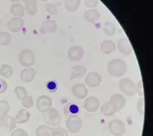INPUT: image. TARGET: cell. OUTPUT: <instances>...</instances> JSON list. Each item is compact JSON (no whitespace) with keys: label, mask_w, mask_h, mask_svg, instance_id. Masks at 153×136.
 Masks as SVG:
<instances>
[{"label":"cell","mask_w":153,"mask_h":136,"mask_svg":"<svg viewBox=\"0 0 153 136\" xmlns=\"http://www.w3.org/2000/svg\"><path fill=\"white\" fill-rule=\"evenodd\" d=\"M107 70L110 76L121 77L127 72V65L121 59H113L108 63Z\"/></svg>","instance_id":"cell-1"},{"label":"cell","mask_w":153,"mask_h":136,"mask_svg":"<svg viewBox=\"0 0 153 136\" xmlns=\"http://www.w3.org/2000/svg\"><path fill=\"white\" fill-rule=\"evenodd\" d=\"M42 117L46 124L50 126H58L61 122V114L55 108H51L47 112L44 113Z\"/></svg>","instance_id":"cell-2"},{"label":"cell","mask_w":153,"mask_h":136,"mask_svg":"<svg viewBox=\"0 0 153 136\" xmlns=\"http://www.w3.org/2000/svg\"><path fill=\"white\" fill-rule=\"evenodd\" d=\"M19 61L24 67H30L35 63L36 57L34 53L28 48L23 49L19 55Z\"/></svg>","instance_id":"cell-3"},{"label":"cell","mask_w":153,"mask_h":136,"mask_svg":"<svg viewBox=\"0 0 153 136\" xmlns=\"http://www.w3.org/2000/svg\"><path fill=\"white\" fill-rule=\"evenodd\" d=\"M135 83L129 78H123L119 82V89L128 96H134L135 93Z\"/></svg>","instance_id":"cell-4"},{"label":"cell","mask_w":153,"mask_h":136,"mask_svg":"<svg viewBox=\"0 0 153 136\" xmlns=\"http://www.w3.org/2000/svg\"><path fill=\"white\" fill-rule=\"evenodd\" d=\"M66 125L68 131L72 134L77 133L80 131L83 126V121L78 115L72 116L68 117L66 121Z\"/></svg>","instance_id":"cell-5"},{"label":"cell","mask_w":153,"mask_h":136,"mask_svg":"<svg viewBox=\"0 0 153 136\" xmlns=\"http://www.w3.org/2000/svg\"><path fill=\"white\" fill-rule=\"evenodd\" d=\"M108 130L114 136H122L126 132V127L123 121L120 119H114L110 121Z\"/></svg>","instance_id":"cell-6"},{"label":"cell","mask_w":153,"mask_h":136,"mask_svg":"<svg viewBox=\"0 0 153 136\" xmlns=\"http://www.w3.org/2000/svg\"><path fill=\"white\" fill-rule=\"evenodd\" d=\"M52 105V100L46 95L40 96L36 101V107L42 113H45L49 110Z\"/></svg>","instance_id":"cell-7"},{"label":"cell","mask_w":153,"mask_h":136,"mask_svg":"<svg viewBox=\"0 0 153 136\" xmlns=\"http://www.w3.org/2000/svg\"><path fill=\"white\" fill-rule=\"evenodd\" d=\"M100 107V101L98 98L90 96L86 98L84 102V109L88 112H96Z\"/></svg>","instance_id":"cell-8"},{"label":"cell","mask_w":153,"mask_h":136,"mask_svg":"<svg viewBox=\"0 0 153 136\" xmlns=\"http://www.w3.org/2000/svg\"><path fill=\"white\" fill-rule=\"evenodd\" d=\"M109 101L114 107L117 113L120 112L121 110H122L126 105V100L124 97L119 93L113 94L111 96Z\"/></svg>","instance_id":"cell-9"},{"label":"cell","mask_w":153,"mask_h":136,"mask_svg":"<svg viewBox=\"0 0 153 136\" xmlns=\"http://www.w3.org/2000/svg\"><path fill=\"white\" fill-rule=\"evenodd\" d=\"M84 55L83 48L79 45L71 47L68 51V56L71 61H76L80 60Z\"/></svg>","instance_id":"cell-10"},{"label":"cell","mask_w":153,"mask_h":136,"mask_svg":"<svg viewBox=\"0 0 153 136\" xmlns=\"http://www.w3.org/2000/svg\"><path fill=\"white\" fill-rule=\"evenodd\" d=\"M102 82V77L96 72L88 73L85 77V83L89 87H97Z\"/></svg>","instance_id":"cell-11"},{"label":"cell","mask_w":153,"mask_h":136,"mask_svg":"<svg viewBox=\"0 0 153 136\" xmlns=\"http://www.w3.org/2000/svg\"><path fill=\"white\" fill-rule=\"evenodd\" d=\"M24 25L25 22L23 19L20 17H13L8 22V28L12 32L17 33L22 30Z\"/></svg>","instance_id":"cell-12"},{"label":"cell","mask_w":153,"mask_h":136,"mask_svg":"<svg viewBox=\"0 0 153 136\" xmlns=\"http://www.w3.org/2000/svg\"><path fill=\"white\" fill-rule=\"evenodd\" d=\"M119 52L125 56H128L132 52V48L129 40L126 38H121L117 44Z\"/></svg>","instance_id":"cell-13"},{"label":"cell","mask_w":153,"mask_h":136,"mask_svg":"<svg viewBox=\"0 0 153 136\" xmlns=\"http://www.w3.org/2000/svg\"><path fill=\"white\" fill-rule=\"evenodd\" d=\"M73 94L79 100H83L88 96V90L86 86L82 83H76L72 86Z\"/></svg>","instance_id":"cell-14"},{"label":"cell","mask_w":153,"mask_h":136,"mask_svg":"<svg viewBox=\"0 0 153 136\" xmlns=\"http://www.w3.org/2000/svg\"><path fill=\"white\" fill-rule=\"evenodd\" d=\"M57 30V23L55 20H47L44 21L40 27V32L42 34L54 33Z\"/></svg>","instance_id":"cell-15"},{"label":"cell","mask_w":153,"mask_h":136,"mask_svg":"<svg viewBox=\"0 0 153 136\" xmlns=\"http://www.w3.org/2000/svg\"><path fill=\"white\" fill-rule=\"evenodd\" d=\"M36 74V71L34 68H27L24 69L20 73V77L21 80L26 83H29L33 80Z\"/></svg>","instance_id":"cell-16"},{"label":"cell","mask_w":153,"mask_h":136,"mask_svg":"<svg viewBox=\"0 0 153 136\" xmlns=\"http://www.w3.org/2000/svg\"><path fill=\"white\" fill-rule=\"evenodd\" d=\"M25 9L30 16H35L38 10L37 0H23Z\"/></svg>","instance_id":"cell-17"},{"label":"cell","mask_w":153,"mask_h":136,"mask_svg":"<svg viewBox=\"0 0 153 136\" xmlns=\"http://www.w3.org/2000/svg\"><path fill=\"white\" fill-rule=\"evenodd\" d=\"M17 122L14 117L10 115H6L1 120V126L5 128L7 132H11L16 126Z\"/></svg>","instance_id":"cell-18"},{"label":"cell","mask_w":153,"mask_h":136,"mask_svg":"<svg viewBox=\"0 0 153 136\" xmlns=\"http://www.w3.org/2000/svg\"><path fill=\"white\" fill-rule=\"evenodd\" d=\"M80 111L79 106L74 103H69L67 104L63 109L64 114L67 117L78 115Z\"/></svg>","instance_id":"cell-19"},{"label":"cell","mask_w":153,"mask_h":136,"mask_svg":"<svg viewBox=\"0 0 153 136\" xmlns=\"http://www.w3.org/2000/svg\"><path fill=\"white\" fill-rule=\"evenodd\" d=\"M87 72L86 68L82 65L74 66L71 69V79H79L86 75Z\"/></svg>","instance_id":"cell-20"},{"label":"cell","mask_w":153,"mask_h":136,"mask_svg":"<svg viewBox=\"0 0 153 136\" xmlns=\"http://www.w3.org/2000/svg\"><path fill=\"white\" fill-rule=\"evenodd\" d=\"M100 50L105 55H110L116 50V45L111 40H105L100 44Z\"/></svg>","instance_id":"cell-21"},{"label":"cell","mask_w":153,"mask_h":136,"mask_svg":"<svg viewBox=\"0 0 153 136\" xmlns=\"http://www.w3.org/2000/svg\"><path fill=\"white\" fill-rule=\"evenodd\" d=\"M100 14L95 9H90L86 10L84 14L85 19L90 23H94L100 19Z\"/></svg>","instance_id":"cell-22"},{"label":"cell","mask_w":153,"mask_h":136,"mask_svg":"<svg viewBox=\"0 0 153 136\" xmlns=\"http://www.w3.org/2000/svg\"><path fill=\"white\" fill-rule=\"evenodd\" d=\"M10 12L11 14L14 16V17H23L25 14V7L19 3H15L12 4L10 8Z\"/></svg>","instance_id":"cell-23"},{"label":"cell","mask_w":153,"mask_h":136,"mask_svg":"<svg viewBox=\"0 0 153 136\" xmlns=\"http://www.w3.org/2000/svg\"><path fill=\"white\" fill-rule=\"evenodd\" d=\"M30 117V114L28 111L26 109H23L19 111V112L15 117V120L17 123L19 124H23L28 121Z\"/></svg>","instance_id":"cell-24"},{"label":"cell","mask_w":153,"mask_h":136,"mask_svg":"<svg viewBox=\"0 0 153 136\" xmlns=\"http://www.w3.org/2000/svg\"><path fill=\"white\" fill-rule=\"evenodd\" d=\"M53 129L49 126L39 125L36 130L37 136H53Z\"/></svg>","instance_id":"cell-25"},{"label":"cell","mask_w":153,"mask_h":136,"mask_svg":"<svg viewBox=\"0 0 153 136\" xmlns=\"http://www.w3.org/2000/svg\"><path fill=\"white\" fill-rule=\"evenodd\" d=\"M100 111L102 113L107 117L112 116L117 113L115 109H114V107L109 101L105 103L100 108Z\"/></svg>","instance_id":"cell-26"},{"label":"cell","mask_w":153,"mask_h":136,"mask_svg":"<svg viewBox=\"0 0 153 136\" xmlns=\"http://www.w3.org/2000/svg\"><path fill=\"white\" fill-rule=\"evenodd\" d=\"M81 4V0H65V7L69 12L77 10Z\"/></svg>","instance_id":"cell-27"},{"label":"cell","mask_w":153,"mask_h":136,"mask_svg":"<svg viewBox=\"0 0 153 136\" xmlns=\"http://www.w3.org/2000/svg\"><path fill=\"white\" fill-rule=\"evenodd\" d=\"M14 73V71L11 66L7 64H4L0 68V76L6 79L11 77Z\"/></svg>","instance_id":"cell-28"},{"label":"cell","mask_w":153,"mask_h":136,"mask_svg":"<svg viewBox=\"0 0 153 136\" xmlns=\"http://www.w3.org/2000/svg\"><path fill=\"white\" fill-rule=\"evenodd\" d=\"M12 41V35L6 31H0V45H9Z\"/></svg>","instance_id":"cell-29"},{"label":"cell","mask_w":153,"mask_h":136,"mask_svg":"<svg viewBox=\"0 0 153 136\" xmlns=\"http://www.w3.org/2000/svg\"><path fill=\"white\" fill-rule=\"evenodd\" d=\"M9 110L10 106L7 101L4 100L0 101V121L7 115Z\"/></svg>","instance_id":"cell-30"},{"label":"cell","mask_w":153,"mask_h":136,"mask_svg":"<svg viewBox=\"0 0 153 136\" xmlns=\"http://www.w3.org/2000/svg\"><path fill=\"white\" fill-rule=\"evenodd\" d=\"M104 33L108 36H113L115 33L116 27L114 23L110 22H106L104 25Z\"/></svg>","instance_id":"cell-31"},{"label":"cell","mask_w":153,"mask_h":136,"mask_svg":"<svg viewBox=\"0 0 153 136\" xmlns=\"http://www.w3.org/2000/svg\"><path fill=\"white\" fill-rule=\"evenodd\" d=\"M20 101H21L22 106L27 109L31 108L34 106L33 98L30 96L27 95L25 96L22 99H21Z\"/></svg>","instance_id":"cell-32"},{"label":"cell","mask_w":153,"mask_h":136,"mask_svg":"<svg viewBox=\"0 0 153 136\" xmlns=\"http://www.w3.org/2000/svg\"><path fill=\"white\" fill-rule=\"evenodd\" d=\"M14 92L19 100H20L23 97L28 95V92L27 90L22 86H17L15 88Z\"/></svg>","instance_id":"cell-33"},{"label":"cell","mask_w":153,"mask_h":136,"mask_svg":"<svg viewBox=\"0 0 153 136\" xmlns=\"http://www.w3.org/2000/svg\"><path fill=\"white\" fill-rule=\"evenodd\" d=\"M53 136H69L68 130L62 127H56L53 129Z\"/></svg>","instance_id":"cell-34"},{"label":"cell","mask_w":153,"mask_h":136,"mask_svg":"<svg viewBox=\"0 0 153 136\" xmlns=\"http://www.w3.org/2000/svg\"><path fill=\"white\" fill-rule=\"evenodd\" d=\"M45 8L47 12L49 13V14L51 16H55L58 13L57 7L56 5L54 4L50 3H47L45 5Z\"/></svg>","instance_id":"cell-35"},{"label":"cell","mask_w":153,"mask_h":136,"mask_svg":"<svg viewBox=\"0 0 153 136\" xmlns=\"http://www.w3.org/2000/svg\"><path fill=\"white\" fill-rule=\"evenodd\" d=\"M137 109L138 112L142 115H144L145 113V102L144 99L142 98L138 101L137 104Z\"/></svg>","instance_id":"cell-36"},{"label":"cell","mask_w":153,"mask_h":136,"mask_svg":"<svg viewBox=\"0 0 153 136\" xmlns=\"http://www.w3.org/2000/svg\"><path fill=\"white\" fill-rule=\"evenodd\" d=\"M135 93L138 94L140 96H143V88L142 81L140 80L138 84L135 86Z\"/></svg>","instance_id":"cell-37"},{"label":"cell","mask_w":153,"mask_h":136,"mask_svg":"<svg viewBox=\"0 0 153 136\" xmlns=\"http://www.w3.org/2000/svg\"><path fill=\"white\" fill-rule=\"evenodd\" d=\"M10 136H28V133L22 129H17L12 132Z\"/></svg>","instance_id":"cell-38"},{"label":"cell","mask_w":153,"mask_h":136,"mask_svg":"<svg viewBox=\"0 0 153 136\" xmlns=\"http://www.w3.org/2000/svg\"><path fill=\"white\" fill-rule=\"evenodd\" d=\"M99 0H85V4L87 7L93 8L97 6Z\"/></svg>","instance_id":"cell-39"},{"label":"cell","mask_w":153,"mask_h":136,"mask_svg":"<svg viewBox=\"0 0 153 136\" xmlns=\"http://www.w3.org/2000/svg\"><path fill=\"white\" fill-rule=\"evenodd\" d=\"M7 89V83L3 79H0V94L5 92Z\"/></svg>","instance_id":"cell-40"},{"label":"cell","mask_w":153,"mask_h":136,"mask_svg":"<svg viewBox=\"0 0 153 136\" xmlns=\"http://www.w3.org/2000/svg\"><path fill=\"white\" fill-rule=\"evenodd\" d=\"M47 87L50 91H55L57 88V84L54 81H50L47 84Z\"/></svg>","instance_id":"cell-41"},{"label":"cell","mask_w":153,"mask_h":136,"mask_svg":"<svg viewBox=\"0 0 153 136\" xmlns=\"http://www.w3.org/2000/svg\"><path fill=\"white\" fill-rule=\"evenodd\" d=\"M9 1H12V2H14V3H16V2H19L20 0H9Z\"/></svg>","instance_id":"cell-42"},{"label":"cell","mask_w":153,"mask_h":136,"mask_svg":"<svg viewBox=\"0 0 153 136\" xmlns=\"http://www.w3.org/2000/svg\"><path fill=\"white\" fill-rule=\"evenodd\" d=\"M41 1L42 2H46V1H48V0H41Z\"/></svg>","instance_id":"cell-43"},{"label":"cell","mask_w":153,"mask_h":136,"mask_svg":"<svg viewBox=\"0 0 153 136\" xmlns=\"http://www.w3.org/2000/svg\"><path fill=\"white\" fill-rule=\"evenodd\" d=\"M1 24H2V22H1V20L0 19V27L1 26Z\"/></svg>","instance_id":"cell-44"}]
</instances>
